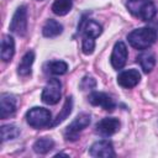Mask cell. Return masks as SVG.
Returning <instances> with one entry per match:
<instances>
[{"mask_svg":"<svg viewBox=\"0 0 158 158\" xmlns=\"http://www.w3.org/2000/svg\"><path fill=\"white\" fill-rule=\"evenodd\" d=\"M127 40H128V43L133 48L144 51L156 42L157 32L156 30L151 27H141V28H136L132 32H130L127 36Z\"/></svg>","mask_w":158,"mask_h":158,"instance_id":"1","label":"cell"},{"mask_svg":"<svg viewBox=\"0 0 158 158\" xmlns=\"http://www.w3.org/2000/svg\"><path fill=\"white\" fill-rule=\"evenodd\" d=\"M127 9L133 16L143 21H151L157 14L156 5L149 0H128Z\"/></svg>","mask_w":158,"mask_h":158,"instance_id":"2","label":"cell"},{"mask_svg":"<svg viewBox=\"0 0 158 158\" xmlns=\"http://www.w3.org/2000/svg\"><path fill=\"white\" fill-rule=\"evenodd\" d=\"M27 123L33 128H43L51 125L52 122V115L49 110L44 107H32L26 114Z\"/></svg>","mask_w":158,"mask_h":158,"instance_id":"3","label":"cell"},{"mask_svg":"<svg viewBox=\"0 0 158 158\" xmlns=\"http://www.w3.org/2000/svg\"><path fill=\"white\" fill-rule=\"evenodd\" d=\"M62 84L59 81V79L57 78H51L43 91H42V95H41V99L44 104L47 105H56L59 99H60V95H62Z\"/></svg>","mask_w":158,"mask_h":158,"instance_id":"4","label":"cell"},{"mask_svg":"<svg viewBox=\"0 0 158 158\" xmlns=\"http://www.w3.org/2000/svg\"><path fill=\"white\" fill-rule=\"evenodd\" d=\"M10 31L20 37L25 36L27 32V7L25 5H21L15 11L12 20L9 26Z\"/></svg>","mask_w":158,"mask_h":158,"instance_id":"5","label":"cell"},{"mask_svg":"<svg viewBox=\"0 0 158 158\" xmlns=\"http://www.w3.org/2000/svg\"><path fill=\"white\" fill-rule=\"evenodd\" d=\"M90 115L88 114H80L78 115L74 121L67 127L65 132H64V136L68 141H75L78 139V136H79V132L83 131L85 127H88L90 125Z\"/></svg>","mask_w":158,"mask_h":158,"instance_id":"6","label":"cell"},{"mask_svg":"<svg viewBox=\"0 0 158 158\" xmlns=\"http://www.w3.org/2000/svg\"><path fill=\"white\" fill-rule=\"evenodd\" d=\"M89 154L95 158H111L115 157L112 143L107 139H100L91 144L89 148Z\"/></svg>","mask_w":158,"mask_h":158,"instance_id":"7","label":"cell"},{"mask_svg":"<svg viewBox=\"0 0 158 158\" xmlns=\"http://www.w3.org/2000/svg\"><path fill=\"white\" fill-rule=\"evenodd\" d=\"M127 54L128 53H127L126 44L122 41L116 42L114 46L111 57H110V62H111V65L114 67V69L118 70V69H122L125 67L126 60H127Z\"/></svg>","mask_w":158,"mask_h":158,"instance_id":"8","label":"cell"},{"mask_svg":"<svg viewBox=\"0 0 158 158\" xmlns=\"http://www.w3.org/2000/svg\"><path fill=\"white\" fill-rule=\"evenodd\" d=\"M118 128H120V121L115 117H105L100 120L95 126L96 133H99L102 137H109L115 135L118 131Z\"/></svg>","mask_w":158,"mask_h":158,"instance_id":"9","label":"cell"},{"mask_svg":"<svg viewBox=\"0 0 158 158\" xmlns=\"http://www.w3.org/2000/svg\"><path fill=\"white\" fill-rule=\"evenodd\" d=\"M89 102L94 106H100L106 111H112L116 106L114 99L106 93H101V91H93L89 95Z\"/></svg>","mask_w":158,"mask_h":158,"instance_id":"10","label":"cell"},{"mask_svg":"<svg viewBox=\"0 0 158 158\" xmlns=\"http://www.w3.org/2000/svg\"><path fill=\"white\" fill-rule=\"evenodd\" d=\"M141 80V74L137 69H127L123 70L118 74L117 77V83L125 89H131L135 88Z\"/></svg>","mask_w":158,"mask_h":158,"instance_id":"11","label":"cell"},{"mask_svg":"<svg viewBox=\"0 0 158 158\" xmlns=\"http://www.w3.org/2000/svg\"><path fill=\"white\" fill-rule=\"evenodd\" d=\"M16 111V98L11 94H1L0 96V117L7 118Z\"/></svg>","mask_w":158,"mask_h":158,"instance_id":"12","label":"cell"},{"mask_svg":"<svg viewBox=\"0 0 158 158\" xmlns=\"http://www.w3.org/2000/svg\"><path fill=\"white\" fill-rule=\"evenodd\" d=\"M78 31H83L84 36H89L93 38H96L101 35L102 32V27L93 20H85V16L81 19L79 26H78Z\"/></svg>","mask_w":158,"mask_h":158,"instance_id":"13","label":"cell"},{"mask_svg":"<svg viewBox=\"0 0 158 158\" xmlns=\"http://www.w3.org/2000/svg\"><path fill=\"white\" fill-rule=\"evenodd\" d=\"M15 54V41L10 35H5L1 40V59L4 62H10Z\"/></svg>","mask_w":158,"mask_h":158,"instance_id":"14","label":"cell"},{"mask_svg":"<svg viewBox=\"0 0 158 158\" xmlns=\"http://www.w3.org/2000/svg\"><path fill=\"white\" fill-rule=\"evenodd\" d=\"M33 60H35V53H33L32 51L26 52L25 56L22 57L20 64H19L17 73H19L21 77H27V75H30V74H31V68H32Z\"/></svg>","mask_w":158,"mask_h":158,"instance_id":"15","label":"cell"},{"mask_svg":"<svg viewBox=\"0 0 158 158\" xmlns=\"http://www.w3.org/2000/svg\"><path fill=\"white\" fill-rule=\"evenodd\" d=\"M63 31V26L56 21V20H47V22L44 23L43 28H42V33L44 37H48V38H52V37H57L62 33Z\"/></svg>","mask_w":158,"mask_h":158,"instance_id":"16","label":"cell"},{"mask_svg":"<svg viewBox=\"0 0 158 158\" xmlns=\"http://www.w3.org/2000/svg\"><path fill=\"white\" fill-rule=\"evenodd\" d=\"M72 109H73V99H72V96H69V98H67V99H65L64 105H63V107H62L60 112L56 116V118H54V120H52V122H51L49 127H54V126L59 125L60 122H63V121H64V120L70 115Z\"/></svg>","mask_w":158,"mask_h":158,"instance_id":"17","label":"cell"},{"mask_svg":"<svg viewBox=\"0 0 158 158\" xmlns=\"http://www.w3.org/2000/svg\"><path fill=\"white\" fill-rule=\"evenodd\" d=\"M137 62H139L144 73H149L156 65V57L151 52H142L137 57Z\"/></svg>","mask_w":158,"mask_h":158,"instance_id":"18","label":"cell"},{"mask_svg":"<svg viewBox=\"0 0 158 158\" xmlns=\"http://www.w3.org/2000/svg\"><path fill=\"white\" fill-rule=\"evenodd\" d=\"M54 147V142L52 138L49 137H42L40 139H37L33 144V151L38 154H46L49 151H52Z\"/></svg>","mask_w":158,"mask_h":158,"instance_id":"19","label":"cell"},{"mask_svg":"<svg viewBox=\"0 0 158 158\" xmlns=\"http://www.w3.org/2000/svg\"><path fill=\"white\" fill-rule=\"evenodd\" d=\"M72 6H73L72 0H54L52 5V11L58 16H64L70 11Z\"/></svg>","mask_w":158,"mask_h":158,"instance_id":"20","label":"cell"},{"mask_svg":"<svg viewBox=\"0 0 158 158\" xmlns=\"http://www.w3.org/2000/svg\"><path fill=\"white\" fill-rule=\"evenodd\" d=\"M68 70V64L63 60H52L47 64V72L53 75L65 74Z\"/></svg>","mask_w":158,"mask_h":158,"instance_id":"21","label":"cell"},{"mask_svg":"<svg viewBox=\"0 0 158 158\" xmlns=\"http://www.w3.org/2000/svg\"><path fill=\"white\" fill-rule=\"evenodd\" d=\"M20 135V130L15 125H2L1 126V142L14 139Z\"/></svg>","mask_w":158,"mask_h":158,"instance_id":"22","label":"cell"},{"mask_svg":"<svg viewBox=\"0 0 158 158\" xmlns=\"http://www.w3.org/2000/svg\"><path fill=\"white\" fill-rule=\"evenodd\" d=\"M95 48V38L84 36L83 37V43H81V49L84 54H91Z\"/></svg>","mask_w":158,"mask_h":158,"instance_id":"23","label":"cell"},{"mask_svg":"<svg viewBox=\"0 0 158 158\" xmlns=\"http://www.w3.org/2000/svg\"><path fill=\"white\" fill-rule=\"evenodd\" d=\"M95 85H96L95 80H94L93 78H90V77H85V78L81 80V83H80V88H81V90L94 89V88H95Z\"/></svg>","mask_w":158,"mask_h":158,"instance_id":"24","label":"cell"},{"mask_svg":"<svg viewBox=\"0 0 158 158\" xmlns=\"http://www.w3.org/2000/svg\"><path fill=\"white\" fill-rule=\"evenodd\" d=\"M38 1H42V0H38Z\"/></svg>","mask_w":158,"mask_h":158,"instance_id":"25","label":"cell"}]
</instances>
